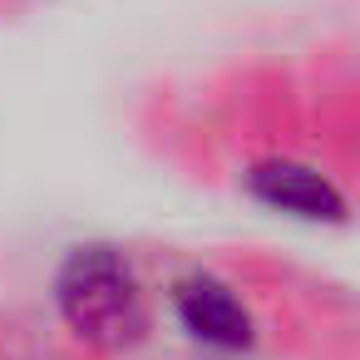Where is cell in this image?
Masks as SVG:
<instances>
[{
	"label": "cell",
	"mask_w": 360,
	"mask_h": 360,
	"mask_svg": "<svg viewBox=\"0 0 360 360\" xmlns=\"http://www.w3.org/2000/svg\"><path fill=\"white\" fill-rule=\"evenodd\" d=\"M247 193L271 207V212H286V217H301V222H345L350 202L345 193L311 163H296V158H266L247 173Z\"/></svg>",
	"instance_id": "obj_2"
},
{
	"label": "cell",
	"mask_w": 360,
	"mask_h": 360,
	"mask_svg": "<svg viewBox=\"0 0 360 360\" xmlns=\"http://www.w3.org/2000/svg\"><path fill=\"white\" fill-rule=\"evenodd\" d=\"M173 311H178L183 330L212 350H247L252 345V311L217 276H202V271L183 276L173 286Z\"/></svg>",
	"instance_id": "obj_3"
},
{
	"label": "cell",
	"mask_w": 360,
	"mask_h": 360,
	"mask_svg": "<svg viewBox=\"0 0 360 360\" xmlns=\"http://www.w3.org/2000/svg\"><path fill=\"white\" fill-rule=\"evenodd\" d=\"M55 306L75 340L94 350H129L148 330L143 286L119 247H75L55 271Z\"/></svg>",
	"instance_id": "obj_1"
}]
</instances>
